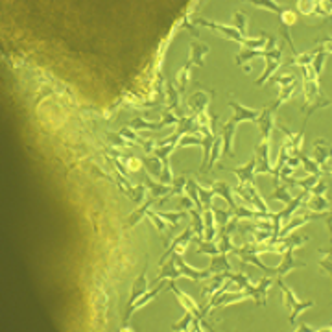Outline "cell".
<instances>
[{"mask_svg":"<svg viewBox=\"0 0 332 332\" xmlns=\"http://www.w3.org/2000/svg\"><path fill=\"white\" fill-rule=\"evenodd\" d=\"M190 242L198 244L196 255H218V253H220V249H218V246L214 242H207V240H203V238H200V236H192Z\"/></svg>","mask_w":332,"mask_h":332,"instance_id":"obj_26","label":"cell"},{"mask_svg":"<svg viewBox=\"0 0 332 332\" xmlns=\"http://www.w3.org/2000/svg\"><path fill=\"white\" fill-rule=\"evenodd\" d=\"M179 205L181 207H185V209H192V207H194V203H192V200H190L189 196H187V198H179Z\"/></svg>","mask_w":332,"mask_h":332,"instance_id":"obj_56","label":"cell"},{"mask_svg":"<svg viewBox=\"0 0 332 332\" xmlns=\"http://www.w3.org/2000/svg\"><path fill=\"white\" fill-rule=\"evenodd\" d=\"M293 247H297L295 244H288L286 249H284V255H282V260L281 264L275 268V277H282V275H286L288 271H292L293 268H301L304 266V262H299L293 258Z\"/></svg>","mask_w":332,"mask_h":332,"instance_id":"obj_10","label":"cell"},{"mask_svg":"<svg viewBox=\"0 0 332 332\" xmlns=\"http://www.w3.org/2000/svg\"><path fill=\"white\" fill-rule=\"evenodd\" d=\"M279 109V103L273 102L271 105H266V107L260 111V115L257 118L258 129H260V135H262V140L260 142H269V133L275 126V113Z\"/></svg>","mask_w":332,"mask_h":332,"instance_id":"obj_3","label":"cell"},{"mask_svg":"<svg viewBox=\"0 0 332 332\" xmlns=\"http://www.w3.org/2000/svg\"><path fill=\"white\" fill-rule=\"evenodd\" d=\"M166 94H168V111L176 113L179 109V92L178 89H174V85L170 81L166 83Z\"/></svg>","mask_w":332,"mask_h":332,"instance_id":"obj_34","label":"cell"},{"mask_svg":"<svg viewBox=\"0 0 332 332\" xmlns=\"http://www.w3.org/2000/svg\"><path fill=\"white\" fill-rule=\"evenodd\" d=\"M144 198H146V187L142 185H138V187H133L131 194H129V200L133 201V203H137V205H140L144 201Z\"/></svg>","mask_w":332,"mask_h":332,"instance_id":"obj_42","label":"cell"},{"mask_svg":"<svg viewBox=\"0 0 332 332\" xmlns=\"http://www.w3.org/2000/svg\"><path fill=\"white\" fill-rule=\"evenodd\" d=\"M273 81L281 83V85H292V83H295V76H286V78H275ZM273 81H271V83H273Z\"/></svg>","mask_w":332,"mask_h":332,"instance_id":"obj_55","label":"cell"},{"mask_svg":"<svg viewBox=\"0 0 332 332\" xmlns=\"http://www.w3.org/2000/svg\"><path fill=\"white\" fill-rule=\"evenodd\" d=\"M146 216L149 218V220H151V222H153L155 224V227H157V231H160V233H162V231L166 229V224H164V220H162V218L159 216V214H157V212H153V211H146Z\"/></svg>","mask_w":332,"mask_h":332,"instance_id":"obj_48","label":"cell"},{"mask_svg":"<svg viewBox=\"0 0 332 332\" xmlns=\"http://www.w3.org/2000/svg\"><path fill=\"white\" fill-rule=\"evenodd\" d=\"M203 225H205V235H203V240L207 242H214L218 233V225L216 220H214V212L205 211L203 212Z\"/></svg>","mask_w":332,"mask_h":332,"instance_id":"obj_23","label":"cell"},{"mask_svg":"<svg viewBox=\"0 0 332 332\" xmlns=\"http://www.w3.org/2000/svg\"><path fill=\"white\" fill-rule=\"evenodd\" d=\"M255 157H253L246 166H240V168H231V172L238 176L240 179V185H251L255 187Z\"/></svg>","mask_w":332,"mask_h":332,"instance_id":"obj_16","label":"cell"},{"mask_svg":"<svg viewBox=\"0 0 332 332\" xmlns=\"http://www.w3.org/2000/svg\"><path fill=\"white\" fill-rule=\"evenodd\" d=\"M209 105V96H207L205 92H194L192 96L189 98V102H187V107L194 113V115H200L203 113Z\"/></svg>","mask_w":332,"mask_h":332,"instance_id":"obj_21","label":"cell"},{"mask_svg":"<svg viewBox=\"0 0 332 332\" xmlns=\"http://www.w3.org/2000/svg\"><path fill=\"white\" fill-rule=\"evenodd\" d=\"M236 118L233 116L224 127H222V153L233 157V137H235V129H236Z\"/></svg>","mask_w":332,"mask_h":332,"instance_id":"obj_14","label":"cell"},{"mask_svg":"<svg viewBox=\"0 0 332 332\" xmlns=\"http://www.w3.org/2000/svg\"><path fill=\"white\" fill-rule=\"evenodd\" d=\"M269 200H277V201H284V203H292L293 198L290 196V192H288V187H284V185H279V187H275V192L271 196H268Z\"/></svg>","mask_w":332,"mask_h":332,"instance_id":"obj_36","label":"cell"},{"mask_svg":"<svg viewBox=\"0 0 332 332\" xmlns=\"http://www.w3.org/2000/svg\"><path fill=\"white\" fill-rule=\"evenodd\" d=\"M277 284H279V288H281V292L284 293V306L290 310V323L295 325L297 315L301 314L303 310L310 308V306H314V301H304V303H301V301L297 299V295H295V293H293L292 290L284 284L282 277H277Z\"/></svg>","mask_w":332,"mask_h":332,"instance_id":"obj_2","label":"cell"},{"mask_svg":"<svg viewBox=\"0 0 332 332\" xmlns=\"http://www.w3.org/2000/svg\"><path fill=\"white\" fill-rule=\"evenodd\" d=\"M293 157H297V159L301 160V162H303L304 170H306V172H308L310 176H321L319 166L315 164V160H314V159H310V157H308L306 153H304V151H301V149H299V151H295V153H293Z\"/></svg>","mask_w":332,"mask_h":332,"instance_id":"obj_27","label":"cell"},{"mask_svg":"<svg viewBox=\"0 0 332 332\" xmlns=\"http://www.w3.org/2000/svg\"><path fill=\"white\" fill-rule=\"evenodd\" d=\"M179 148H185V146H203V138H200L198 135H187L178 142Z\"/></svg>","mask_w":332,"mask_h":332,"instance_id":"obj_44","label":"cell"},{"mask_svg":"<svg viewBox=\"0 0 332 332\" xmlns=\"http://www.w3.org/2000/svg\"><path fill=\"white\" fill-rule=\"evenodd\" d=\"M196 190H198V196H200V201H201V205H203V212L205 211H211V207H212V198H214V192L211 190H207L203 189V187H200V185H196Z\"/></svg>","mask_w":332,"mask_h":332,"instance_id":"obj_33","label":"cell"},{"mask_svg":"<svg viewBox=\"0 0 332 332\" xmlns=\"http://www.w3.org/2000/svg\"><path fill=\"white\" fill-rule=\"evenodd\" d=\"M224 281H227V277H225V271H224V273H216L214 277H212L211 284H209V286H203V290H201V295H203V297H207L209 293H214L218 288L224 286Z\"/></svg>","mask_w":332,"mask_h":332,"instance_id":"obj_32","label":"cell"},{"mask_svg":"<svg viewBox=\"0 0 332 332\" xmlns=\"http://www.w3.org/2000/svg\"><path fill=\"white\" fill-rule=\"evenodd\" d=\"M282 52H284V43H282L281 46H277V48H273V50L268 52V56H266V70L262 72V76L258 78L257 81H255V85L257 87H262L266 81L269 80V76L273 74L275 70L281 67L282 63Z\"/></svg>","mask_w":332,"mask_h":332,"instance_id":"obj_4","label":"cell"},{"mask_svg":"<svg viewBox=\"0 0 332 332\" xmlns=\"http://www.w3.org/2000/svg\"><path fill=\"white\" fill-rule=\"evenodd\" d=\"M164 222H168V225H170V231H174L176 227H178V222L179 220H183V218H187V214L189 212L187 211H178V212H157Z\"/></svg>","mask_w":332,"mask_h":332,"instance_id":"obj_30","label":"cell"},{"mask_svg":"<svg viewBox=\"0 0 332 332\" xmlns=\"http://www.w3.org/2000/svg\"><path fill=\"white\" fill-rule=\"evenodd\" d=\"M118 133H120L122 137L129 138V140H131L133 144L137 142V144H140V146H142V144H144V140H142V138H138V135H137V133H133V129H131V127H122V129H120V131H118Z\"/></svg>","mask_w":332,"mask_h":332,"instance_id":"obj_50","label":"cell"},{"mask_svg":"<svg viewBox=\"0 0 332 332\" xmlns=\"http://www.w3.org/2000/svg\"><path fill=\"white\" fill-rule=\"evenodd\" d=\"M235 24H236V32H238L242 37H246V32H247V17H246V13L236 12L235 13Z\"/></svg>","mask_w":332,"mask_h":332,"instance_id":"obj_39","label":"cell"},{"mask_svg":"<svg viewBox=\"0 0 332 332\" xmlns=\"http://www.w3.org/2000/svg\"><path fill=\"white\" fill-rule=\"evenodd\" d=\"M196 23L201 24V26H207V28L216 30V32H220L224 37L235 41V43H240V45L246 46V50H251V48H262V46H266V39H268V35L264 34V32H262V37H260V39H247V37H242V35L236 32V28L222 26V24H216V23H209V21H205V19H196Z\"/></svg>","mask_w":332,"mask_h":332,"instance_id":"obj_1","label":"cell"},{"mask_svg":"<svg viewBox=\"0 0 332 332\" xmlns=\"http://www.w3.org/2000/svg\"><path fill=\"white\" fill-rule=\"evenodd\" d=\"M218 249L220 253H233L236 249L231 242V233L227 231H220V244H218Z\"/></svg>","mask_w":332,"mask_h":332,"instance_id":"obj_35","label":"cell"},{"mask_svg":"<svg viewBox=\"0 0 332 332\" xmlns=\"http://www.w3.org/2000/svg\"><path fill=\"white\" fill-rule=\"evenodd\" d=\"M304 203V209L308 212H321V211H326L328 209V201L323 198V196H315V194H312V196H308L306 200L303 201Z\"/></svg>","mask_w":332,"mask_h":332,"instance_id":"obj_25","label":"cell"},{"mask_svg":"<svg viewBox=\"0 0 332 332\" xmlns=\"http://www.w3.org/2000/svg\"><path fill=\"white\" fill-rule=\"evenodd\" d=\"M317 181H319V176H310L306 179H295V187H303V190H308L310 192Z\"/></svg>","mask_w":332,"mask_h":332,"instance_id":"obj_45","label":"cell"},{"mask_svg":"<svg viewBox=\"0 0 332 332\" xmlns=\"http://www.w3.org/2000/svg\"><path fill=\"white\" fill-rule=\"evenodd\" d=\"M212 187V192L216 196H220V198H224L225 201H227V207H229V211L235 214V211L238 209V205H236V201L233 200V194H231V187L225 181H212L211 183Z\"/></svg>","mask_w":332,"mask_h":332,"instance_id":"obj_15","label":"cell"},{"mask_svg":"<svg viewBox=\"0 0 332 332\" xmlns=\"http://www.w3.org/2000/svg\"><path fill=\"white\" fill-rule=\"evenodd\" d=\"M168 288L172 290L176 295H178V299H179V303H181V308L183 310H189V312H192V315L194 317H198L200 321H203V317H205V314H203V310H200V306H198V303H196V299H192V297H189L187 293H183L181 290H179L178 286H176V281H170L168 282Z\"/></svg>","mask_w":332,"mask_h":332,"instance_id":"obj_7","label":"cell"},{"mask_svg":"<svg viewBox=\"0 0 332 332\" xmlns=\"http://www.w3.org/2000/svg\"><path fill=\"white\" fill-rule=\"evenodd\" d=\"M192 236H194V229H192V225H189L187 229L183 231V235H179V236H176L174 238V242H172V246L168 247L164 251V255L160 257V266L164 264V260H166V257H172L174 253H183L185 251V247H187V244H189L190 240H192Z\"/></svg>","mask_w":332,"mask_h":332,"instance_id":"obj_9","label":"cell"},{"mask_svg":"<svg viewBox=\"0 0 332 332\" xmlns=\"http://www.w3.org/2000/svg\"><path fill=\"white\" fill-rule=\"evenodd\" d=\"M255 172L257 174H271L273 168L269 164V142H260L255 148Z\"/></svg>","mask_w":332,"mask_h":332,"instance_id":"obj_8","label":"cell"},{"mask_svg":"<svg viewBox=\"0 0 332 332\" xmlns=\"http://www.w3.org/2000/svg\"><path fill=\"white\" fill-rule=\"evenodd\" d=\"M295 91V83H292V85H286V87H282V91H281V94H279V98L275 100V102L279 103L281 105L282 102H288L290 98H292V92Z\"/></svg>","mask_w":332,"mask_h":332,"instance_id":"obj_49","label":"cell"},{"mask_svg":"<svg viewBox=\"0 0 332 332\" xmlns=\"http://www.w3.org/2000/svg\"><path fill=\"white\" fill-rule=\"evenodd\" d=\"M253 4H255V6H258V8H266V10H269V12H273V13H279V15H281L282 12H284V10H282L281 6H277V4H275V2H253Z\"/></svg>","mask_w":332,"mask_h":332,"instance_id":"obj_53","label":"cell"},{"mask_svg":"<svg viewBox=\"0 0 332 332\" xmlns=\"http://www.w3.org/2000/svg\"><path fill=\"white\" fill-rule=\"evenodd\" d=\"M235 192L238 196H242L244 200L249 201V203H253L255 209L262 214V218H266V214H268L269 211H268V207H266V201L262 200L260 192H258L255 187H251V185H238V187L235 189Z\"/></svg>","mask_w":332,"mask_h":332,"instance_id":"obj_5","label":"cell"},{"mask_svg":"<svg viewBox=\"0 0 332 332\" xmlns=\"http://www.w3.org/2000/svg\"><path fill=\"white\" fill-rule=\"evenodd\" d=\"M105 138H107L111 144H115V146H122V148H131L133 146V142H127L120 133H105Z\"/></svg>","mask_w":332,"mask_h":332,"instance_id":"obj_41","label":"cell"},{"mask_svg":"<svg viewBox=\"0 0 332 332\" xmlns=\"http://www.w3.org/2000/svg\"><path fill=\"white\" fill-rule=\"evenodd\" d=\"M190 69H192V61H187V65L183 67V70L179 72V89L178 92L179 94H183L185 89H187V83H189V76H190Z\"/></svg>","mask_w":332,"mask_h":332,"instance_id":"obj_38","label":"cell"},{"mask_svg":"<svg viewBox=\"0 0 332 332\" xmlns=\"http://www.w3.org/2000/svg\"><path fill=\"white\" fill-rule=\"evenodd\" d=\"M233 216V212L231 211H222V209H214V220H216L218 227H224L227 222H229V218Z\"/></svg>","mask_w":332,"mask_h":332,"instance_id":"obj_43","label":"cell"},{"mask_svg":"<svg viewBox=\"0 0 332 332\" xmlns=\"http://www.w3.org/2000/svg\"><path fill=\"white\" fill-rule=\"evenodd\" d=\"M321 253H323V255H325V257H323V260H321V266H323V269H325L326 273L330 275V253L328 251H323V249H321Z\"/></svg>","mask_w":332,"mask_h":332,"instance_id":"obj_54","label":"cell"},{"mask_svg":"<svg viewBox=\"0 0 332 332\" xmlns=\"http://www.w3.org/2000/svg\"><path fill=\"white\" fill-rule=\"evenodd\" d=\"M129 127L131 129H151V131H157V129H162V126L159 124H151V122H144L142 118H133L129 122Z\"/></svg>","mask_w":332,"mask_h":332,"instance_id":"obj_37","label":"cell"},{"mask_svg":"<svg viewBox=\"0 0 332 332\" xmlns=\"http://www.w3.org/2000/svg\"><path fill=\"white\" fill-rule=\"evenodd\" d=\"M189 214L192 216V229H196V236L203 238V235H205V225H203V212L192 207V209L189 211Z\"/></svg>","mask_w":332,"mask_h":332,"instance_id":"obj_29","label":"cell"},{"mask_svg":"<svg viewBox=\"0 0 332 332\" xmlns=\"http://www.w3.org/2000/svg\"><path fill=\"white\" fill-rule=\"evenodd\" d=\"M164 286H166V282H162V284H159L157 288H153L151 292H146V293L142 295V297L137 299V301H135L133 304H129V306H127V310H126V314H124V326H127V323H129V319H131V315H133V312H135V310H137V308H142L144 304L149 303L151 299L157 297V295H159V292H160V290H162Z\"/></svg>","mask_w":332,"mask_h":332,"instance_id":"obj_12","label":"cell"},{"mask_svg":"<svg viewBox=\"0 0 332 332\" xmlns=\"http://www.w3.org/2000/svg\"><path fill=\"white\" fill-rule=\"evenodd\" d=\"M153 201H155V198H149L148 201H144L142 207H140L138 211L131 212V214H129V218H127V227H133L135 224H138V222L142 220L144 214H146V211H148L149 207H151V203H153Z\"/></svg>","mask_w":332,"mask_h":332,"instance_id":"obj_31","label":"cell"},{"mask_svg":"<svg viewBox=\"0 0 332 332\" xmlns=\"http://www.w3.org/2000/svg\"><path fill=\"white\" fill-rule=\"evenodd\" d=\"M179 116L176 115V113H172V111H164L162 113V120H160V126H170V124H178Z\"/></svg>","mask_w":332,"mask_h":332,"instance_id":"obj_52","label":"cell"},{"mask_svg":"<svg viewBox=\"0 0 332 332\" xmlns=\"http://www.w3.org/2000/svg\"><path fill=\"white\" fill-rule=\"evenodd\" d=\"M172 258H174V262H176V266L179 268V271H181V275L189 277L192 281H205V279L212 277V275L209 273V269H194L192 266H189V264L185 262V258L181 257V253H174Z\"/></svg>","mask_w":332,"mask_h":332,"instance_id":"obj_6","label":"cell"},{"mask_svg":"<svg viewBox=\"0 0 332 332\" xmlns=\"http://www.w3.org/2000/svg\"><path fill=\"white\" fill-rule=\"evenodd\" d=\"M187 181H189V179L185 178V176H179V178H174L172 185H170V187H172V192H170V194H172V196L181 194V192H183V189H185V187H187Z\"/></svg>","mask_w":332,"mask_h":332,"instance_id":"obj_46","label":"cell"},{"mask_svg":"<svg viewBox=\"0 0 332 332\" xmlns=\"http://www.w3.org/2000/svg\"><path fill=\"white\" fill-rule=\"evenodd\" d=\"M312 59H314V54H301V56H293V59H290V63L288 65H292V63H295V65H303V67H308L310 63H312Z\"/></svg>","mask_w":332,"mask_h":332,"instance_id":"obj_47","label":"cell"},{"mask_svg":"<svg viewBox=\"0 0 332 332\" xmlns=\"http://www.w3.org/2000/svg\"><path fill=\"white\" fill-rule=\"evenodd\" d=\"M211 52V48L207 45H203V43H200V41H192L190 43V61H192V65H198V67H203V56L205 54H209Z\"/></svg>","mask_w":332,"mask_h":332,"instance_id":"obj_22","label":"cell"},{"mask_svg":"<svg viewBox=\"0 0 332 332\" xmlns=\"http://www.w3.org/2000/svg\"><path fill=\"white\" fill-rule=\"evenodd\" d=\"M229 107H233V111H235V118H236V122L257 120L258 115H260V111H253V109L244 107L242 103L235 102V100H231V102H229Z\"/></svg>","mask_w":332,"mask_h":332,"instance_id":"obj_19","label":"cell"},{"mask_svg":"<svg viewBox=\"0 0 332 332\" xmlns=\"http://www.w3.org/2000/svg\"><path fill=\"white\" fill-rule=\"evenodd\" d=\"M209 273H224V271H231V264L227 260V253H218V255H211V266H209Z\"/></svg>","mask_w":332,"mask_h":332,"instance_id":"obj_18","label":"cell"},{"mask_svg":"<svg viewBox=\"0 0 332 332\" xmlns=\"http://www.w3.org/2000/svg\"><path fill=\"white\" fill-rule=\"evenodd\" d=\"M271 286V277H262L260 279V282H258L257 286H253V284H249V286L246 288V292L249 293V297L255 299V304H260V306H264L266 304V297H268V288Z\"/></svg>","mask_w":332,"mask_h":332,"instance_id":"obj_11","label":"cell"},{"mask_svg":"<svg viewBox=\"0 0 332 332\" xmlns=\"http://www.w3.org/2000/svg\"><path fill=\"white\" fill-rule=\"evenodd\" d=\"M144 187L149 189V194H151L149 198H155V200H157L159 196H170V198H172V194H170V192H172V187L151 181V179H149V174L144 176Z\"/></svg>","mask_w":332,"mask_h":332,"instance_id":"obj_20","label":"cell"},{"mask_svg":"<svg viewBox=\"0 0 332 332\" xmlns=\"http://www.w3.org/2000/svg\"><path fill=\"white\" fill-rule=\"evenodd\" d=\"M192 312H189V310H185V317H183V321H179V323H176L174 325V328L176 330H189V325L192 323Z\"/></svg>","mask_w":332,"mask_h":332,"instance_id":"obj_51","label":"cell"},{"mask_svg":"<svg viewBox=\"0 0 332 332\" xmlns=\"http://www.w3.org/2000/svg\"><path fill=\"white\" fill-rule=\"evenodd\" d=\"M325 56H326V48H321V50L317 52L315 59H312V67H310V69H312L315 78L321 74V67H323V59H325Z\"/></svg>","mask_w":332,"mask_h":332,"instance_id":"obj_40","label":"cell"},{"mask_svg":"<svg viewBox=\"0 0 332 332\" xmlns=\"http://www.w3.org/2000/svg\"><path fill=\"white\" fill-rule=\"evenodd\" d=\"M146 269H142V273L138 275V279H135V282H133V288H131V293H129V299H127V304H133L135 301H137L138 297H142L144 293H146V290H148V279H146Z\"/></svg>","mask_w":332,"mask_h":332,"instance_id":"obj_17","label":"cell"},{"mask_svg":"<svg viewBox=\"0 0 332 332\" xmlns=\"http://www.w3.org/2000/svg\"><path fill=\"white\" fill-rule=\"evenodd\" d=\"M330 159V146L325 140H315L314 144V160L319 166L321 172H330V168L326 166V160Z\"/></svg>","mask_w":332,"mask_h":332,"instance_id":"obj_13","label":"cell"},{"mask_svg":"<svg viewBox=\"0 0 332 332\" xmlns=\"http://www.w3.org/2000/svg\"><path fill=\"white\" fill-rule=\"evenodd\" d=\"M178 279V277H181V271H179V268L176 266V262H174V258L170 260V262L162 264V268H160V273L155 277L153 281H151V284H159L162 279Z\"/></svg>","mask_w":332,"mask_h":332,"instance_id":"obj_24","label":"cell"},{"mask_svg":"<svg viewBox=\"0 0 332 332\" xmlns=\"http://www.w3.org/2000/svg\"><path fill=\"white\" fill-rule=\"evenodd\" d=\"M142 164L146 166V170H148V174H151V176H155V178H160V172H162V160L159 159V157H142Z\"/></svg>","mask_w":332,"mask_h":332,"instance_id":"obj_28","label":"cell"}]
</instances>
